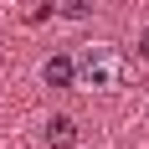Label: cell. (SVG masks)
<instances>
[{"label":"cell","instance_id":"6da1fadb","mask_svg":"<svg viewBox=\"0 0 149 149\" xmlns=\"http://www.w3.org/2000/svg\"><path fill=\"white\" fill-rule=\"evenodd\" d=\"M72 72H77V88L108 93V88L123 77V57H118L108 41H93V46H82V52L72 57Z\"/></svg>","mask_w":149,"mask_h":149},{"label":"cell","instance_id":"7a4b0ae2","mask_svg":"<svg viewBox=\"0 0 149 149\" xmlns=\"http://www.w3.org/2000/svg\"><path fill=\"white\" fill-rule=\"evenodd\" d=\"M41 77H46V88H77V72H72V57H46Z\"/></svg>","mask_w":149,"mask_h":149},{"label":"cell","instance_id":"3957f363","mask_svg":"<svg viewBox=\"0 0 149 149\" xmlns=\"http://www.w3.org/2000/svg\"><path fill=\"white\" fill-rule=\"evenodd\" d=\"M46 144H52V149H72V144H77V118L57 113V118L46 123Z\"/></svg>","mask_w":149,"mask_h":149},{"label":"cell","instance_id":"277c9868","mask_svg":"<svg viewBox=\"0 0 149 149\" xmlns=\"http://www.w3.org/2000/svg\"><path fill=\"white\" fill-rule=\"evenodd\" d=\"M57 10L67 15V21H82V15H93V10H98V0H62Z\"/></svg>","mask_w":149,"mask_h":149},{"label":"cell","instance_id":"5b68a950","mask_svg":"<svg viewBox=\"0 0 149 149\" xmlns=\"http://www.w3.org/2000/svg\"><path fill=\"white\" fill-rule=\"evenodd\" d=\"M139 57L149 62V31H144V36H139Z\"/></svg>","mask_w":149,"mask_h":149}]
</instances>
